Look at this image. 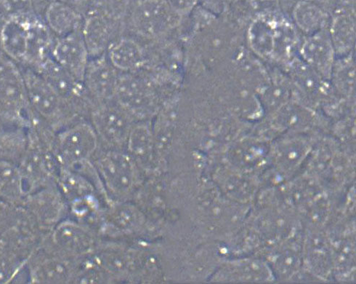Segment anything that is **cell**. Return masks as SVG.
<instances>
[{
    "mask_svg": "<svg viewBox=\"0 0 356 284\" xmlns=\"http://www.w3.org/2000/svg\"><path fill=\"white\" fill-rule=\"evenodd\" d=\"M31 123L54 134L70 125L74 108L63 101L41 76L29 68H22Z\"/></svg>",
    "mask_w": 356,
    "mask_h": 284,
    "instance_id": "cell-1",
    "label": "cell"
},
{
    "mask_svg": "<svg viewBox=\"0 0 356 284\" xmlns=\"http://www.w3.org/2000/svg\"><path fill=\"white\" fill-rule=\"evenodd\" d=\"M0 124L29 129V109L22 68L0 54Z\"/></svg>",
    "mask_w": 356,
    "mask_h": 284,
    "instance_id": "cell-2",
    "label": "cell"
},
{
    "mask_svg": "<svg viewBox=\"0 0 356 284\" xmlns=\"http://www.w3.org/2000/svg\"><path fill=\"white\" fill-rule=\"evenodd\" d=\"M98 135L88 123H73L56 133L51 146L60 168L76 170L90 163Z\"/></svg>",
    "mask_w": 356,
    "mask_h": 284,
    "instance_id": "cell-3",
    "label": "cell"
},
{
    "mask_svg": "<svg viewBox=\"0 0 356 284\" xmlns=\"http://www.w3.org/2000/svg\"><path fill=\"white\" fill-rule=\"evenodd\" d=\"M93 167L103 186L114 198L123 199L131 196L138 182L137 164L129 154L106 152Z\"/></svg>",
    "mask_w": 356,
    "mask_h": 284,
    "instance_id": "cell-4",
    "label": "cell"
},
{
    "mask_svg": "<svg viewBox=\"0 0 356 284\" xmlns=\"http://www.w3.org/2000/svg\"><path fill=\"white\" fill-rule=\"evenodd\" d=\"M41 242L57 255L70 260L90 255L95 246L90 230L85 224L67 218L45 234Z\"/></svg>",
    "mask_w": 356,
    "mask_h": 284,
    "instance_id": "cell-5",
    "label": "cell"
},
{
    "mask_svg": "<svg viewBox=\"0 0 356 284\" xmlns=\"http://www.w3.org/2000/svg\"><path fill=\"white\" fill-rule=\"evenodd\" d=\"M22 207L44 235L66 219L69 212L57 183L29 194Z\"/></svg>",
    "mask_w": 356,
    "mask_h": 284,
    "instance_id": "cell-6",
    "label": "cell"
},
{
    "mask_svg": "<svg viewBox=\"0 0 356 284\" xmlns=\"http://www.w3.org/2000/svg\"><path fill=\"white\" fill-rule=\"evenodd\" d=\"M74 260L57 255L40 242L27 261L26 283H72L74 272Z\"/></svg>",
    "mask_w": 356,
    "mask_h": 284,
    "instance_id": "cell-7",
    "label": "cell"
},
{
    "mask_svg": "<svg viewBox=\"0 0 356 284\" xmlns=\"http://www.w3.org/2000/svg\"><path fill=\"white\" fill-rule=\"evenodd\" d=\"M114 98L132 117L143 118L154 111L155 94L152 85L134 74L119 76Z\"/></svg>",
    "mask_w": 356,
    "mask_h": 284,
    "instance_id": "cell-8",
    "label": "cell"
},
{
    "mask_svg": "<svg viewBox=\"0 0 356 284\" xmlns=\"http://www.w3.org/2000/svg\"><path fill=\"white\" fill-rule=\"evenodd\" d=\"M92 127L97 135L110 146L126 145L133 128V117L120 105L104 104L92 113Z\"/></svg>",
    "mask_w": 356,
    "mask_h": 284,
    "instance_id": "cell-9",
    "label": "cell"
},
{
    "mask_svg": "<svg viewBox=\"0 0 356 284\" xmlns=\"http://www.w3.org/2000/svg\"><path fill=\"white\" fill-rule=\"evenodd\" d=\"M89 56L81 30L67 36L56 38L51 54L57 64L83 84Z\"/></svg>",
    "mask_w": 356,
    "mask_h": 284,
    "instance_id": "cell-10",
    "label": "cell"
},
{
    "mask_svg": "<svg viewBox=\"0 0 356 284\" xmlns=\"http://www.w3.org/2000/svg\"><path fill=\"white\" fill-rule=\"evenodd\" d=\"M213 277L220 283H265L274 281L275 276L268 262L245 258L225 262Z\"/></svg>",
    "mask_w": 356,
    "mask_h": 284,
    "instance_id": "cell-11",
    "label": "cell"
},
{
    "mask_svg": "<svg viewBox=\"0 0 356 284\" xmlns=\"http://www.w3.org/2000/svg\"><path fill=\"white\" fill-rule=\"evenodd\" d=\"M34 71L41 76L63 101L74 109L76 101L82 96L83 83L76 81L51 57Z\"/></svg>",
    "mask_w": 356,
    "mask_h": 284,
    "instance_id": "cell-12",
    "label": "cell"
},
{
    "mask_svg": "<svg viewBox=\"0 0 356 284\" xmlns=\"http://www.w3.org/2000/svg\"><path fill=\"white\" fill-rule=\"evenodd\" d=\"M119 74L104 58L89 62L83 84L97 99L106 101L115 97Z\"/></svg>",
    "mask_w": 356,
    "mask_h": 284,
    "instance_id": "cell-13",
    "label": "cell"
},
{
    "mask_svg": "<svg viewBox=\"0 0 356 284\" xmlns=\"http://www.w3.org/2000/svg\"><path fill=\"white\" fill-rule=\"evenodd\" d=\"M43 20L56 38L82 29V15L71 5L59 1L47 2L42 13Z\"/></svg>",
    "mask_w": 356,
    "mask_h": 284,
    "instance_id": "cell-14",
    "label": "cell"
},
{
    "mask_svg": "<svg viewBox=\"0 0 356 284\" xmlns=\"http://www.w3.org/2000/svg\"><path fill=\"white\" fill-rule=\"evenodd\" d=\"M170 7L161 2H143L134 13V21L142 34L155 37L164 33L171 25Z\"/></svg>",
    "mask_w": 356,
    "mask_h": 284,
    "instance_id": "cell-15",
    "label": "cell"
},
{
    "mask_svg": "<svg viewBox=\"0 0 356 284\" xmlns=\"http://www.w3.org/2000/svg\"><path fill=\"white\" fill-rule=\"evenodd\" d=\"M27 195L26 184L19 166L0 159V201L22 206Z\"/></svg>",
    "mask_w": 356,
    "mask_h": 284,
    "instance_id": "cell-16",
    "label": "cell"
},
{
    "mask_svg": "<svg viewBox=\"0 0 356 284\" xmlns=\"http://www.w3.org/2000/svg\"><path fill=\"white\" fill-rule=\"evenodd\" d=\"M126 145L129 155L136 164L149 166L155 151L154 133L150 125L144 123L134 125Z\"/></svg>",
    "mask_w": 356,
    "mask_h": 284,
    "instance_id": "cell-17",
    "label": "cell"
},
{
    "mask_svg": "<svg viewBox=\"0 0 356 284\" xmlns=\"http://www.w3.org/2000/svg\"><path fill=\"white\" fill-rule=\"evenodd\" d=\"M57 185L67 204L94 196V187L84 173L66 168H60Z\"/></svg>",
    "mask_w": 356,
    "mask_h": 284,
    "instance_id": "cell-18",
    "label": "cell"
},
{
    "mask_svg": "<svg viewBox=\"0 0 356 284\" xmlns=\"http://www.w3.org/2000/svg\"><path fill=\"white\" fill-rule=\"evenodd\" d=\"M82 35L89 55L102 53L109 42L111 29L108 19L102 15H91L83 24Z\"/></svg>",
    "mask_w": 356,
    "mask_h": 284,
    "instance_id": "cell-19",
    "label": "cell"
},
{
    "mask_svg": "<svg viewBox=\"0 0 356 284\" xmlns=\"http://www.w3.org/2000/svg\"><path fill=\"white\" fill-rule=\"evenodd\" d=\"M108 58L115 69L129 72L143 65L144 55L141 47L136 41L123 39L111 47Z\"/></svg>",
    "mask_w": 356,
    "mask_h": 284,
    "instance_id": "cell-20",
    "label": "cell"
},
{
    "mask_svg": "<svg viewBox=\"0 0 356 284\" xmlns=\"http://www.w3.org/2000/svg\"><path fill=\"white\" fill-rule=\"evenodd\" d=\"M300 247L293 242L282 247L271 258L269 265L275 276L277 274L282 277H292L300 266Z\"/></svg>",
    "mask_w": 356,
    "mask_h": 284,
    "instance_id": "cell-21",
    "label": "cell"
},
{
    "mask_svg": "<svg viewBox=\"0 0 356 284\" xmlns=\"http://www.w3.org/2000/svg\"><path fill=\"white\" fill-rule=\"evenodd\" d=\"M111 225L122 232H134L143 223V216L131 205L119 204L113 207L109 216Z\"/></svg>",
    "mask_w": 356,
    "mask_h": 284,
    "instance_id": "cell-22",
    "label": "cell"
},
{
    "mask_svg": "<svg viewBox=\"0 0 356 284\" xmlns=\"http://www.w3.org/2000/svg\"><path fill=\"white\" fill-rule=\"evenodd\" d=\"M307 260L310 262L312 266H314V269L318 272V267L319 265V272L325 274V271H329V256L330 252L327 243H323L322 239H314L311 241L307 247Z\"/></svg>",
    "mask_w": 356,
    "mask_h": 284,
    "instance_id": "cell-23",
    "label": "cell"
},
{
    "mask_svg": "<svg viewBox=\"0 0 356 284\" xmlns=\"http://www.w3.org/2000/svg\"><path fill=\"white\" fill-rule=\"evenodd\" d=\"M20 1H0V29L9 19L12 13L18 9Z\"/></svg>",
    "mask_w": 356,
    "mask_h": 284,
    "instance_id": "cell-24",
    "label": "cell"
},
{
    "mask_svg": "<svg viewBox=\"0 0 356 284\" xmlns=\"http://www.w3.org/2000/svg\"><path fill=\"white\" fill-rule=\"evenodd\" d=\"M1 53H2V52H1V50H0V54H1Z\"/></svg>",
    "mask_w": 356,
    "mask_h": 284,
    "instance_id": "cell-25",
    "label": "cell"
}]
</instances>
